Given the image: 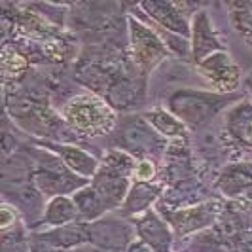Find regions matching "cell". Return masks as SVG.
Here are the masks:
<instances>
[{
    "label": "cell",
    "mask_w": 252,
    "mask_h": 252,
    "mask_svg": "<svg viewBox=\"0 0 252 252\" xmlns=\"http://www.w3.org/2000/svg\"><path fill=\"white\" fill-rule=\"evenodd\" d=\"M63 120L82 139H97L108 135L114 129L116 112L110 102L101 95L95 91H86L64 104Z\"/></svg>",
    "instance_id": "cell-1"
},
{
    "label": "cell",
    "mask_w": 252,
    "mask_h": 252,
    "mask_svg": "<svg viewBox=\"0 0 252 252\" xmlns=\"http://www.w3.org/2000/svg\"><path fill=\"white\" fill-rule=\"evenodd\" d=\"M229 101H235V97L213 91L178 89L169 99V112L175 114L184 126L197 129L215 118L222 108H226Z\"/></svg>",
    "instance_id": "cell-2"
},
{
    "label": "cell",
    "mask_w": 252,
    "mask_h": 252,
    "mask_svg": "<svg viewBox=\"0 0 252 252\" xmlns=\"http://www.w3.org/2000/svg\"><path fill=\"white\" fill-rule=\"evenodd\" d=\"M129 44L135 68L142 78H146L158 64L169 57V50L159 34L133 15L129 17Z\"/></svg>",
    "instance_id": "cell-3"
},
{
    "label": "cell",
    "mask_w": 252,
    "mask_h": 252,
    "mask_svg": "<svg viewBox=\"0 0 252 252\" xmlns=\"http://www.w3.org/2000/svg\"><path fill=\"white\" fill-rule=\"evenodd\" d=\"M36 186L44 195L50 199L61 197L68 191H78L86 186V178L74 175L66 165L61 161V158L51 156L50 152H42L36 165Z\"/></svg>",
    "instance_id": "cell-4"
},
{
    "label": "cell",
    "mask_w": 252,
    "mask_h": 252,
    "mask_svg": "<svg viewBox=\"0 0 252 252\" xmlns=\"http://www.w3.org/2000/svg\"><path fill=\"white\" fill-rule=\"evenodd\" d=\"M195 70L215 89V93L231 95L241 86L239 66L226 50L216 51V53H211L209 57H205L203 61L195 64Z\"/></svg>",
    "instance_id": "cell-5"
},
{
    "label": "cell",
    "mask_w": 252,
    "mask_h": 252,
    "mask_svg": "<svg viewBox=\"0 0 252 252\" xmlns=\"http://www.w3.org/2000/svg\"><path fill=\"white\" fill-rule=\"evenodd\" d=\"M139 8L144 10V15H148L152 23L158 25L159 29L175 32L184 38L191 34V23H188L186 10L193 8V6L177 4V2H142Z\"/></svg>",
    "instance_id": "cell-6"
},
{
    "label": "cell",
    "mask_w": 252,
    "mask_h": 252,
    "mask_svg": "<svg viewBox=\"0 0 252 252\" xmlns=\"http://www.w3.org/2000/svg\"><path fill=\"white\" fill-rule=\"evenodd\" d=\"M189 38H191L189 40V44H191V57H193L195 64L203 61L205 57H209L211 53L224 51V46L220 42V34L213 29L209 13L205 12V10L193 13Z\"/></svg>",
    "instance_id": "cell-7"
},
{
    "label": "cell",
    "mask_w": 252,
    "mask_h": 252,
    "mask_svg": "<svg viewBox=\"0 0 252 252\" xmlns=\"http://www.w3.org/2000/svg\"><path fill=\"white\" fill-rule=\"evenodd\" d=\"M42 146L53 150L51 154H55L57 158H61L63 161L74 175L82 178H93L97 175L101 163L97 161L95 156L88 154L86 150L72 146V144H51V142H42Z\"/></svg>",
    "instance_id": "cell-8"
},
{
    "label": "cell",
    "mask_w": 252,
    "mask_h": 252,
    "mask_svg": "<svg viewBox=\"0 0 252 252\" xmlns=\"http://www.w3.org/2000/svg\"><path fill=\"white\" fill-rule=\"evenodd\" d=\"M218 186L229 197H243V195H247V191L252 189V165H231L229 169L224 171V175L220 177Z\"/></svg>",
    "instance_id": "cell-9"
},
{
    "label": "cell",
    "mask_w": 252,
    "mask_h": 252,
    "mask_svg": "<svg viewBox=\"0 0 252 252\" xmlns=\"http://www.w3.org/2000/svg\"><path fill=\"white\" fill-rule=\"evenodd\" d=\"M144 120L163 139H184L186 137V126L167 108H152L144 114Z\"/></svg>",
    "instance_id": "cell-10"
},
{
    "label": "cell",
    "mask_w": 252,
    "mask_h": 252,
    "mask_svg": "<svg viewBox=\"0 0 252 252\" xmlns=\"http://www.w3.org/2000/svg\"><path fill=\"white\" fill-rule=\"evenodd\" d=\"M139 233L142 237V243L148 245L154 252H169V247H171L169 229L156 215L148 213L140 220Z\"/></svg>",
    "instance_id": "cell-11"
},
{
    "label": "cell",
    "mask_w": 252,
    "mask_h": 252,
    "mask_svg": "<svg viewBox=\"0 0 252 252\" xmlns=\"http://www.w3.org/2000/svg\"><path fill=\"white\" fill-rule=\"evenodd\" d=\"M76 218H80V211L76 207L74 199L61 195V197H53L46 203L42 222L51 227H63L68 224H74Z\"/></svg>",
    "instance_id": "cell-12"
},
{
    "label": "cell",
    "mask_w": 252,
    "mask_h": 252,
    "mask_svg": "<svg viewBox=\"0 0 252 252\" xmlns=\"http://www.w3.org/2000/svg\"><path fill=\"white\" fill-rule=\"evenodd\" d=\"M226 129L237 142L252 148V104H239L231 108L227 114Z\"/></svg>",
    "instance_id": "cell-13"
},
{
    "label": "cell",
    "mask_w": 252,
    "mask_h": 252,
    "mask_svg": "<svg viewBox=\"0 0 252 252\" xmlns=\"http://www.w3.org/2000/svg\"><path fill=\"white\" fill-rule=\"evenodd\" d=\"M91 237L84 224H68L63 227H53L48 233H40L38 239L48 243L55 249H63V247H78L84 245Z\"/></svg>",
    "instance_id": "cell-14"
},
{
    "label": "cell",
    "mask_w": 252,
    "mask_h": 252,
    "mask_svg": "<svg viewBox=\"0 0 252 252\" xmlns=\"http://www.w3.org/2000/svg\"><path fill=\"white\" fill-rule=\"evenodd\" d=\"M213 218H215V215H211V209L205 207V205H199L195 209H188V211H180V213H175V216H173L175 227L180 233H189V231L201 229Z\"/></svg>",
    "instance_id": "cell-15"
},
{
    "label": "cell",
    "mask_w": 252,
    "mask_h": 252,
    "mask_svg": "<svg viewBox=\"0 0 252 252\" xmlns=\"http://www.w3.org/2000/svg\"><path fill=\"white\" fill-rule=\"evenodd\" d=\"M29 70V59L15 46L4 44L2 48V74L4 80H17Z\"/></svg>",
    "instance_id": "cell-16"
},
{
    "label": "cell",
    "mask_w": 252,
    "mask_h": 252,
    "mask_svg": "<svg viewBox=\"0 0 252 252\" xmlns=\"http://www.w3.org/2000/svg\"><path fill=\"white\" fill-rule=\"evenodd\" d=\"M159 186H152V182H137V186L131 189V193L127 195L126 207L127 213H139L142 209H146L154 199L156 195L159 193Z\"/></svg>",
    "instance_id": "cell-17"
},
{
    "label": "cell",
    "mask_w": 252,
    "mask_h": 252,
    "mask_svg": "<svg viewBox=\"0 0 252 252\" xmlns=\"http://www.w3.org/2000/svg\"><path fill=\"white\" fill-rule=\"evenodd\" d=\"M2 252H32L31 243L25 239L21 227H12L10 231H2Z\"/></svg>",
    "instance_id": "cell-18"
},
{
    "label": "cell",
    "mask_w": 252,
    "mask_h": 252,
    "mask_svg": "<svg viewBox=\"0 0 252 252\" xmlns=\"http://www.w3.org/2000/svg\"><path fill=\"white\" fill-rule=\"evenodd\" d=\"M158 175V167L152 159H140L137 167H135V173H133V180L135 182H152Z\"/></svg>",
    "instance_id": "cell-19"
},
{
    "label": "cell",
    "mask_w": 252,
    "mask_h": 252,
    "mask_svg": "<svg viewBox=\"0 0 252 252\" xmlns=\"http://www.w3.org/2000/svg\"><path fill=\"white\" fill-rule=\"evenodd\" d=\"M0 216H2V231H10L12 224H15V220H17V209L10 203H2Z\"/></svg>",
    "instance_id": "cell-20"
},
{
    "label": "cell",
    "mask_w": 252,
    "mask_h": 252,
    "mask_svg": "<svg viewBox=\"0 0 252 252\" xmlns=\"http://www.w3.org/2000/svg\"><path fill=\"white\" fill-rule=\"evenodd\" d=\"M247 88H249V93H251V97H252V74L249 76V80H247Z\"/></svg>",
    "instance_id": "cell-21"
},
{
    "label": "cell",
    "mask_w": 252,
    "mask_h": 252,
    "mask_svg": "<svg viewBox=\"0 0 252 252\" xmlns=\"http://www.w3.org/2000/svg\"><path fill=\"white\" fill-rule=\"evenodd\" d=\"M247 8H249V10L252 12V4H247Z\"/></svg>",
    "instance_id": "cell-22"
}]
</instances>
